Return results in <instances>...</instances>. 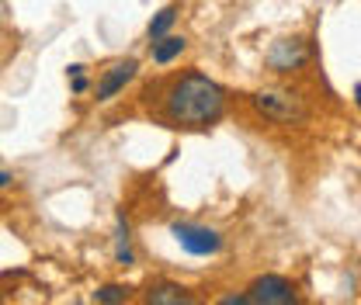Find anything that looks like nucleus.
<instances>
[{
    "instance_id": "11",
    "label": "nucleus",
    "mask_w": 361,
    "mask_h": 305,
    "mask_svg": "<svg viewBox=\"0 0 361 305\" xmlns=\"http://www.w3.org/2000/svg\"><path fill=\"white\" fill-rule=\"evenodd\" d=\"M129 295H133L129 285H101V288L94 292L97 305H126L129 302Z\"/></svg>"
},
{
    "instance_id": "6",
    "label": "nucleus",
    "mask_w": 361,
    "mask_h": 305,
    "mask_svg": "<svg viewBox=\"0 0 361 305\" xmlns=\"http://www.w3.org/2000/svg\"><path fill=\"white\" fill-rule=\"evenodd\" d=\"M306 59H310V45L302 42V39H278L268 49V66L274 73H292Z\"/></svg>"
},
{
    "instance_id": "13",
    "label": "nucleus",
    "mask_w": 361,
    "mask_h": 305,
    "mask_svg": "<svg viewBox=\"0 0 361 305\" xmlns=\"http://www.w3.org/2000/svg\"><path fill=\"white\" fill-rule=\"evenodd\" d=\"M216 305H250V295H226Z\"/></svg>"
},
{
    "instance_id": "1",
    "label": "nucleus",
    "mask_w": 361,
    "mask_h": 305,
    "mask_svg": "<svg viewBox=\"0 0 361 305\" xmlns=\"http://www.w3.org/2000/svg\"><path fill=\"white\" fill-rule=\"evenodd\" d=\"M226 90L205 73H184L164 94V115L178 129H209L223 118Z\"/></svg>"
},
{
    "instance_id": "9",
    "label": "nucleus",
    "mask_w": 361,
    "mask_h": 305,
    "mask_svg": "<svg viewBox=\"0 0 361 305\" xmlns=\"http://www.w3.org/2000/svg\"><path fill=\"white\" fill-rule=\"evenodd\" d=\"M115 261L122 263V267H133L135 263V254L133 247H129V218L118 212L115 218Z\"/></svg>"
},
{
    "instance_id": "16",
    "label": "nucleus",
    "mask_w": 361,
    "mask_h": 305,
    "mask_svg": "<svg viewBox=\"0 0 361 305\" xmlns=\"http://www.w3.org/2000/svg\"><path fill=\"white\" fill-rule=\"evenodd\" d=\"M0 299H4V292H0Z\"/></svg>"
},
{
    "instance_id": "3",
    "label": "nucleus",
    "mask_w": 361,
    "mask_h": 305,
    "mask_svg": "<svg viewBox=\"0 0 361 305\" xmlns=\"http://www.w3.org/2000/svg\"><path fill=\"white\" fill-rule=\"evenodd\" d=\"M171 236L180 243V250H188L191 257H212L223 250V236L209 225H198V222H174L171 225Z\"/></svg>"
},
{
    "instance_id": "7",
    "label": "nucleus",
    "mask_w": 361,
    "mask_h": 305,
    "mask_svg": "<svg viewBox=\"0 0 361 305\" xmlns=\"http://www.w3.org/2000/svg\"><path fill=\"white\" fill-rule=\"evenodd\" d=\"M146 305H202L188 288H180L174 281H157L146 292Z\"/></svg>"
},
{
    "instance_id": "15",
    "label": "nucleus",
    "mask_w": 361,
    "mask_h": 305,
    "mask_svg": "<svg viewBox=\"0 0 361 305\" xmlns=\"http://www.w3.org/2000/svg\"><path fill=\"white\" fill-rule=\"evenodd\" d=\"M355 101H358V108H361V84L355 87Z\"/></svg>"
},
{
    "instance_id": "8",
    "label": "nucleus",
    "mask_w": 361,
    "mask_h": 305,
    "mask_svg": "<svg viewBox=\"0 0 361 305\" xmlns=\"http://www.w3.org/2000/svg\"><path fill=\"white\" fill-rule=\"evenodd\" d=\"M184 49H188V42H184L180 35H164V39L149 42V56H153V63H157V66H167V63H174V59H178Z\"/></svg>"
},
{
    "instance_id": "10",
    "label": "nucleus",
    "mask_w": 361,
    "mask_h": 305,
    "mask_svg": "<svg viewBox=\"0 0 361 305\" xmlns=\"http://www.w3.org/2000/svg\"><path fill=\"white\" fill-rule=\"evenodd\" d=\"M174 21H178V7H174V4H171V7H164V11H157V18H153V21H149V28H146L149 42L164 39V35L174 28Z\"/></svg>"
},
{
    "instance_id": "14",
    "label": "nucleus",
    "mask_w": 361,
    "mask_h": 305,
    "mask_svg": "<svg viewBox=\"0 0 361 305\" xmlns=\"http://www.w3.org/2000/svg\"><path fill=\"white\" fill-rule=\"evenodd\" d=\"M11 180H14V177L7 174V170H0V191H4V187H11Z\"/></svg>"
},
{
    "instance_id": "17",
    "label": "nucleus",
    "mask_w": 361,
    "mask_h": 305,
    "mask_svg": "<svg viewBox=\"0 0 361 305\" xmlns=\"http://www.w3.org/2000/svg\"><path fill=\"white\" fill-rule=\"evenodd\" d=\"M73 305H80V302H73Z\"/></svg>"
},
{
    "instance_id": "12",
    "label": "nucleus",
    "mask_w": 361,
    "mask_h": 305,
    "mask_svg": "<svg viewBox=\"0 0 361 305\" xmlns=\"http://www.w3.org/2000/svg\"><path fill=\"white\" fill-rule=\"evenodd\" d=\"M84 70L87 66H80V63H73L70 70H66V77H70V87H73V94H87V77H84Z\"/></svg>"
},
{
    "instance_id": "5",
    "label": "nucleus",
    "mask_w": 361,
    "mask_h": 305,
    "mask_svg": "<svg viewBox=\"0 0 361 305\" xmlns=\"http://www.w3.org/2000/svg\"><path fill=\"white\" fill-rule=\"evenodd\" d=\"M135 73H139V63L135 59H118V63H111L101 77H97V87H94V97L97 101H111V97H118L126 84H133Z\"/></svg>"
},
{
    "instance_id": "2",
    "label": "nucleus",
    "mask_w": 361,
    "mask_h": 305,
    "mask_svg": "<svg viewBox=\"0 0 361 305\" xmlns=\"http://www.w3.org/2000/svg\"><path fill=\"white\" fill-rule=\"evenodd\" d=\"M250 104H254L264 118L281 122V125H299V122H306L302 101H299L295 94H288V90H257V94L250 97Z\"/></svg>"
},
{
    "instance_id": "4",
    "label": "nucleus",
    "mask_w": 361,
    "mask_h": 305,
    "mask_svg": "<svg viewBox=\"0 0 361 305\" xmlns=\"http://www.w3.org/2000/svg\"><path fill=\"white\" fill-rule=\"evenodd\" d=\"M250 305H299L295 285L281 274H264L250 285Z\"/></svg>"
}]
</instances>
